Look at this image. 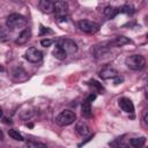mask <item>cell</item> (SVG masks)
Here are the masks:
<instances>
[{
  "instance_id": "6da1fadb",
  "label": "cell",
  "mask_w": 148,
  "mask_h": 148,
  "mask_svg": "<svg viewBox=\"0 0 148 148\" xmlns=\"http://www.w3.org/2000/svg\"><path fill=\"white\" fill-rule=\"evenodd\" d=\"M126 66L132 71H140L146 65V59L141 54H132L125 59Z\"/></svg>"
},
{
  "instance_id": "7a4b0ae2",
  "label": "cell",
  "mask_w": 148,
  "mask_h": 148,
  "mask_svg": "<svg viewBox=\"0 0 148 148\" xmlns=\"http://www.w3.org/2000/svg\"><path fill=\"white\" fill-rule=\"evenodd\" d=\"M75 120H76V114H75V112H73L71 110L61 111L56 118V123L59 126H68V125L73 124Z\"/></svg>"
},
{
  "instance_id": "3957f363",
  "label": "cell",
  "mask_w": 148,
  "mask_h": 148,
  "mask_svg": "<svg viewBox=\"0 0 148 148\" xmlns=\"http://www.w3.org/2000/svg\"><path fill=\"white\" fill-rule=\"evenodd\" d=\"M54 14L56 20L58 22H64L67 20L68 14V5L65 1H56L54 2Z\"/></svg>"
},
{
  "instance_id": "277c9868",
  "label": "cell",
  "mask_w": 148,
  "mask_h": 148,
  "mask_svg": "<svg viewBox=\"0 0 148 148\" xmlns=\"http://www.w3.org/2000/svg\"><path fill=\"white\" fill-rule=\"evenodd\" d=\"M25 23H27L25 18L20 14H10L6 20V25L10 30H14V29H17V28H22V27L25 25Z\"/></svg>"
},
{
  "instance_id": "5b68a950",
  "label": "cell",
  "mask_w": 148,
  "mask_h": 148,
  "mask_svg": "<svg viewBox=\"0 0 148 148\" xmlns=\"http://www.w3.org/2000/svg\"><path fill=\"white\" fill-rule=\"evenodd\" d=\"M77 27L81 31L87 32V34H96L99 30V24L94 22V21H89V20H81L77 22Z\"/></svg>"
},
{
  "instance_id": "8992f818",
  "label": "cell",
  "mask_w": 148,
  "mask_h": 148,
  "mask_svg": "<svg viewBox=\"0 0 148 148\" xmlns=\"http://www.w3.org/2000/svg\"><path fill=\"white\" fill-rule=\"evenodd\" d=\"M58 46H60L67 54H73L77 51V46L76 43L69 38H61L58 40Z\"/></svg>"
},
{
  "instance_id": "52a82bcc",
  "label": "cell",
  "mask_w": 148,
  "mask_h": 148,
  "mask_svg": "<svg viewBox=\"0 0 148 148\" xmlns=\"http://www.w3.org/2000/svg\"><path fill=\"white\" fill-rule=\"evenodd\" d=\"M24 58L30 62L37 64L43 59V53L36 47H29L24 53Z\"/></svg>"
},
{
  "instance_id": "ba28073f",
  "label": "cell",
  "mask_w": 148,
  "mask_h": 148,
  "mask_svg": "<svg viewBox=\"0 0 148 148\" xmlns=\"http://www.w3.org/2000/svg\"><path fill=\"white\" fill-rule=\"evenodd\" d=\"M117 75H118L117 69H114V68L111 67V66H105L104 68H102V69L99 71V76H101V79H103V80L113 79V77H116Z\"/></svg>"
},
{
  "instance_id": "9c48e42d",
  "label": "cell",
  "mask_w": 148,
  "mask_h": 148,
  "mask_svg": "<svg viewBox=\"0 0 148 148\" xmlns=\"http://www.w3.org/2000/svg\"><path fill=\"white\" fill-rule=\"evenodd\" d=\"M119 106H120V109L123 110V111H125L126 113H133L134 112V104H133V102L130 99V98H127V97H121V98H119Z\"/></svg>"
},
{
  "instance_id": "30bf717a",
  "label": "cell",
  "mask_w": 148,
  "mask_h": 148,
  "mask_svg": "<svg viewBox=\"0 0 148 148\" xmlns=\"http://www.w3.org/2000/svg\"><path fill=\"white\" fill-rule=\"evenodd\" d=\"M54 2L56 1H50V0H42L38 2V7L43 13L50 14L54 12Z\"/></svg>"
},
{
  "instance_id": "8fae6325",
  "label": "cell",
  "mask_w": 148,
  "mask_h": 148,
  "mask_svg": "<svg viewBox=\"0 0 148 148\" xmlns=\"http://www.w3.org/2000/svg\"><path fill=\"white\" fill-rule=\"evenodd\" d=\"M30 37H31V30L27 28V29H24V30H22L20 32V35L17 36L15 43L18 44V45H23V44H25L30 39Z\"/></svg>"
},
{
  "instance_id": "7c38bea8",
  "label": "cell",
  "mask_w": 148,
  "mask_h": 148,
  "mask_svg": "<svg viewBox=\"0 0 148 148\" xmlns=\"http://www.w3.org/2000/svg\"><path fill=\"white\" fill-rule=\"evenodd\" d=\"M81 113L84 118H90L91 117V106H90V102L88 99L83 101V103L81 105Z\"/></svg>"
},
{
  "instance_id": "4fadbf2b",
  "label": "cell",
  "mask_w": 148,
  "mask_h": 148,
  "mask_svg": "<svg viewBox=\"0 0 148 148\" xmlns=\"http://www.w3.org/2000/svg\"><path fill=\"white\" fill-rule=\"evenodd\" d=\"M75 131H76L80 135L84 136V135H87V134L89 133V127H88V125H87L86 123L79 121V123L76 124V126H75Z\"/></svg>"
},
{
  "instance_id": "5bb4252c",
  "label": "cell",
  "mask_w": 148,
  "mask_h": 148,
  "mask_svg": "<svg viewBox=\"0 0 148 148\" xmlns=\"http://www.w3.org/2000/svg\"><path fill=\"white\" fill-rule=\"evenodd\" d=\"M103 13H104V15H105L108 18H113V17L119 13V10H118V8H116V7H113V6H106V7L104 8Z\"/></svg>"
},
{
  "instance_id": "9a60e30c",
  "label": "cell",
  "mask_w": 148,
  "mask_h": 148,
  "mask_svg": "<svg viewBox=\"0 0 148 148\" xmlns=\"http://www.w3.org/2000/svg\"><path fill=\"white\" fill-rule=\"evenodd\" d=\"M131 40L128 39V38H126V37H124V36H118V37H116L112 42H110V44L111 45H114V46H123V45H125V44H128Z\"/></svg>"
},
{
  "instance_id": "2e32d148",
  "label": "cell",
  "mask_w": 148,
  "mask_h": 148,
  "mask_svg": "<svg viewBox=\"0 0 148 148\" xmlns=\"http://www.w3.org/2000/svg\"><path fill=\"white\" fill-rule=\"evenodd\" d=\"M53 56L57 58V59H59V60H64V59H66V57H67V53L60 47V46H56L54 47V50H53Z\"/></svg>"
},
{
  "instance_id": "e0dca14e",
  "label": "cell",
  "mask_w": 148,
  "mask_h": 148,
  "mask_svg": "<svg viewBox=\"0 0 148 148\" xmlns=\"http://www.w3.org/2000/svg\"><path fill=\"white\" fill-rule=\"evenodd\" d=\"M146 142V139L143 136H140V138H133L130 140V145L133 146L134 148H141Z\"/></svg>"
},
{
  "instance_id": "ac0fdd59",
  "label": "cell",
  "mask_w": 148,
  "mask_h": 148,
  "mask_svg": "<svg viewBox=\"0 0 148 148\" xmlns=\"http://www.w3.org/2000/svg\"><path fill=\"white\" fill-rule=\"evenodd\" d=\"M27 146H28V148H47V146L45 143L39 142V141H34V140H28Z\"/></svg>"
},
{
  "instance_id": "d6986e66",
  "label": "cell",
  "mask_w": 148,
  "mask_h": 148,
  "mask_svg": "<svg viewBox=\"0 0 148 148\" xmlns=\"http://www.w3.org/2000/svg\"><path fill=\"white\" fill-rule=\"evenodd\" d=\"M118 10H119V13H125V14H128V15H132L135 12V9L132 5H124V6L119 7Z\"/></svg>"
},
{
  "instance_id": "ffe728a7",
  "label": "cell",
  "mask_w": 148,
  "mask_h": 148,
  "mask_svg": "<svg viewBox=\"0 0 148 148\" xmlns=\"http://www.w3.org/2000/svg\"><path fill=\"white\" fill-rule=\"evenodd\" d=\"M8 135H9L12 139L17 140V141H23V140H24L23 136H22V134H21L18 131H16V130H9V131H8Z\"/></svg>"
},
{
  "instance_id": "44dd1931",
  "label": "cell",
  "mask_w": 148,
  "mask_h": 148,
  "mask_svg": "<svg viewBox=\"0 0 148 148\" xmlns=\"http://www.w3.org/2000/svg\"><path fill=\"white\" fill-rule=\"evenodd\" d=\"M113 146V148H128V145L127 143H124V142H118V141H114L111 143Z\"/></svg>"
},
{
  "instance_id": "7402d4cb",
  "label": "cell",
  "mask_w": 148,
  "mask_h": 148,
  "mask_svg": "<svg viewBox=\"0 0 148 148\" xmlns=\"http://www.w3.org/2000/svg\"><path fill=\"white\" fill-rule=\"evenodd\" d=\"M52 43H53V40H52V39H49V38L40 40V44H42V46H44V47H49Z\"/></svg>"
},
{
  "instance_id": "603a6c76",
  "label": "cell",
  "mask_w": 148,
  "mask_h": 148,
  "mask_svg": "<svg viewBox=\"0 0 148 148\" xmlns=\"http://www.w3.org/2000/svg\"><path fill=\"white\" fill-rule=\"evenodd\" d=\"M90 86H92V87L97 88V89H98V91H103V90H104V89H103V87H102L97 81H94V80H92V81L90 82Z\"/></svg>"
},
{
  "instance_id": "cb8c5ba5",
  "label": "cell",
  "mask_w": 148,
  "mask_h": 148,
  "mask_svg": "<svg viewBox=\"0 0 148 148\" xmlns=\"http://www.w3.org/2000/svg\"><path fill=\"white\" fill-rule=\"evenodd\" d=\"M44 34H52V30L45 27H40V35H44Z\"/></svg>"
},
{
  "instance_id": "d4e9b609",
  "label": "cell",
  "mask_w": 148,
  "mask_h": 148,
  "mask_svg": "<svg viewBox=\"0 0 148 148\" xmlns=\"http://www.w3.org/2000/svg\"><path fill=\"white\" fill-rule=\"evenodd\" d=\"M6 39H7V34H6L5 29L2 28V29H1V42H5Z\"/></svg>"
},
{
  "instance_id": "484cf974",
  "label": "cell",
  "mask_w": 148,
  "mask_h": 148,
  "mask_svg": "<svg viewBox=\"0 0 148 148\" xmlns=\"http://www.w3.org/2000/svg\"><path fill=\"white\" fill-rule=\"evenodd\" d=\"M95 98H96V94H90V95H89V96L87 97V99H88V101H89L90 103H91V102H92V101H94Z\"/></svg>"
},
{
  "instance_id": "4316f807",
  "label": "cell",
  "mask_w": 148,
  "mask_h": 148,
  "mask_svg": "<svg viewBox=\"0 0 148 148\" xmlns=\"http://www.w3.org/2000/svg\"><path fill=\"white\" fill-rule=\"evenodd\" d=\"M143 120H145V123L148 125V113H146V114H145V117H143Z\"/></svg>"
},
{
  "instance_id": "83f0119b",
  "label": "cell",
  "mask_w": 148,
  "mask_h": 148,
  "mask_svg": "<svg viewBox=\"0 0 148 148\" xmlns=\"http://www.w3.org/2000/svg\"><path fill=\"white\" fill-rule=\"evenodd\" d=\"M145 96H146V98L148 99V87L145 89Z\"/></svg>"
},
{
  "instance_id": "f1b7e54d",
  "label": "cell",
  "mask_w": 148,
  "mask_h": 148,
  "mask_svg": "<svg viewBox=\"0 0 148 148\" xmlns=\"http://www.w3.org/2000/svg\"><path fill=\"white\" fill-rule=\"evenodd\" d=\"M147 38H148V34H147Z\"/></svg>"
},
{
  "instance_id": "f546056e",
  "label": "cell",
  "mask_w": 148,
  "mask_h": 148,
  "mask_svg": "<svg viewBox=\"0 0 148 148\" xmlns=\"http://www.w3.org/2000/svg\"><path fill=\"white\" fill-rule=\"evenodd\" d=\"M147 21H148V17H147Z\"/></svg>"
}]
</instances>
